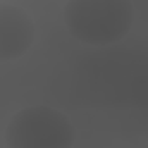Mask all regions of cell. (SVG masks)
<instances>
[{
	"label": "cell",
	"mask_w": 148,
	"mask_h": 148,
	"mask_svg": "<svg viewBox=\"0 0 148 148\" xmlns=\"http://www.w3.org/2000/svg\"><path fill=\"white\" fill-rule=\"evenodd\" d=\"M35 41L31 16L10 3H0V62L23 57Z\"/></svg>",
	"instance_id": "3957f363"
},
{
	"label": "cell",
	"mask_w": 148,
	"mask_h": 148,
	"mask_svg": "<svg viewBox=\"0 0 148 148\" xmlns=\"http://www.w3.org/2000/svg\"><path fill=\"white\" fill-rule=\"evenodd\" d=\"M5 145L7 148H73V122L53 107H24L10 117L5 127Z\"/></svg>",
	"instance_id": "7a4b0ae2"
},
{
	"label": "cell",
	"mask_w": 148,
	"mask_h": 148,
	"mask_svg": "<svg viewBox=\"0 0 148 148\" xmlns=\"http://www.w3.org/2000/svg\"><path fill=\"white\" fill-rule=\"evenodd\" d=\"M134 21L131 0H67L64 23L77 41L109 47L127 36Z\"/></svg>",
	"instance_id": "6da1fadb"
}]
</instances>
